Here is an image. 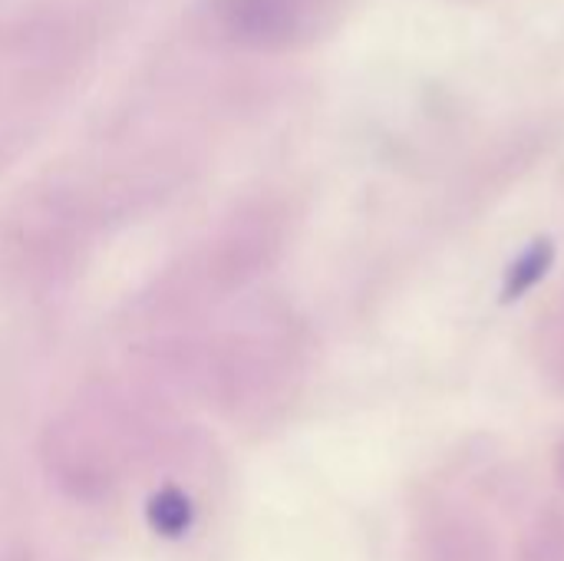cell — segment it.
I'll return each mask as SVG.
<instances>
[{
    "label": "cell",
    "instance_id": "1",
    "mask_svg": "<svg viewBox=\"0 0 564 561\" xmlns=\"http://www.w3.org/2000/svg\"><path fill=\"white\" fill-rule=\"evenodd\" d=\"M416 561H502V546L492 522L469 503L430 496L420 506Z\"/></svg>",
    "mask_w": 564,
    "mask_h": 561
},
{
    "label": "cell",
    "instance_id": "5",
    "mask_svg": "<svg viewBox=\"0 0 564 561\" xmlns=\"http://www.w3.org/2000/svg\"><path fill=\"white\" fill-rule=\"evenodd\" d=\"M555 476H558V483H562L564 489V443L555 450Z\"/></svg>",
    "mask_w": 564,
    "mask_h": 561
},
{
    "label": "cell",
    "instance_id": "4",
    "mask_svg": "<svg viewBox=\"0 0 564 561\" xmlns=\"http://www.w3.org/2000/svg\"><path fill=\"white\" fill-rule=\"evenodd\" d=\"M519 561H564V519L558 513H542L522 542Z\"/></svg>",
    "mask_w": 564,
    "mask_h": 561
},
{
    "label": "cell",
    "instance_id": "3",
    "mask_svg": "<svg viewBox=\"0 0 564 561\" xmlns=\"http://www.w3.org/2000/svg\"><path fill=\"white\" fill-rule=\"evenodd\" d=\"M535 360L552 390L564 397V291L549 304L535 327Z\"/></svg>",
    "mask_w": 564,
    "mask_h": 561
},
{
    "label": "cell",
    "instance_id": "2",
    "mask_svg": "<svg viewBox=\"0 0 564 561\" xmlns=\"http://www.w3.org/2000/svg\"><path fill=\"white\" fill-rule=\"evenodd\" d=\"M301 0H228V20L245 36H274L297 20Z\"/></svg>",
    "mask_w": 564,
    "mask_h": 561
}]
</instances>
